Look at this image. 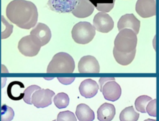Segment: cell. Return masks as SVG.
<instances>
[{"mask_svg":"<svg viewBox=\"0 0 159 121\" xmlns=\"http://www.w3.org/2000/svg\"><path fill=\"white\" fill-rule=\"evenodd\" d=\"M30 36L42 47L50 41L52 33L50 28L46 24L39 22L30 31Z\"/></svg>","mask_w":159,"mask_h":121,"instance_id":"obj_9","label":"cell"},{"mask_svg":"<svg viewBox=\"0 0 159 121\" xmlns=\"http://www.w3.org/2000/svg\"><path fill=\"white\" fill-rule=\"evenodd\" d=\"M93 26L95 30L107 33L114 27V21L107 13L99 12L97 13L93 19Z\"/></svg>","mask_w":159,"mask_h":121,"instance_id":"obj_8","label":"cell"},{"mask_svg":"<svg viewBox=\"0 0 159 121\" xmlns=\"http://www.w3.org/2000/svg\"><path fill=\"white\" fill-rule=\"evenodd\" d=\"M24 85L22 82L14 80L10 82L7 88L8 97L13 100H19L24 95Z\"/></svg>","mask_w":159,"mask_h":121,"instance_id":"obj_16","label":"cell"},{"mask_svg":"<svg viewBox=\"0 0 159 121\" xmlns=\"http://www.w3.org/2000/svg\"><path fill=\"white\" fill-rule=\"evenodd\" d=\"M41 88L37 85H30L28 87H27L24 90V95L23 97L24 101L27 104H30V105L32 104V101H31V97H32L33 93L35 91L39 90Z\"/></svg>","mask_w":159,"mask_h":121,"instance_id":"obj_25","label":"cell"},{"mask_svg":"<svg viewBox=\"0 0 159 121\" xmlns=\"http://www.w3.org/2000/svg\"><path fill=\"white\" fill-rule=\"evenodd\" d=\"M75 67L73 57L66 52L56 54L48 64L47 73H72Z\"/></svg>","mask_w":159,"mask_h":121,"instance_id":"obj_2","label":"cell"},{"mask_svg":"<svg viewBox=\"0 0 159 121\" xmlns=\"http://www.w3.org/2000/svg\"><path fill=\"white\" fill-rule=\"evenodd\" d=\"M78 70L80 73H99V62L94 56H83L78 62Z\"/></svg>","mask_w":159,"mask_h":121,"instance_id":"obj_12","label":"cell"},{"mask_svg":"<svg viewBox=\"0 0 159 121\" xmlns=\"http://www.w3.org/2000/svg\"><path fill=\"white\" fill-rule=\"evenodd\" d=\"M137 34L130 29L119 31L114 40V48L122 53H129L136 49Z\"/></svg>","mask_w":159,"mask_h":121,"instance_id":"obj_3","label":"cell"},{"mask_svg":"<svg viewBox=\"0 0 159 121\" xmlns=\"http://www.w3.org/2000/svg\"><path fill=\"white\" fill-rule=\"evenodd\" d=\"M140 26V21L134 14H126L122 16L117 22V28L119 31L124 29H130L136 34L139 32Z\"/></svg>","mask_w":159,"mask_h":121,"instance_id":"obj_13","label":"cell"},{"mask_svg":"<svg viewBox=\"0 0 159 121\" xmlns=\"http://www.w3.org/2000/svg\"><path fill=\"white\" fill-rule=\"evenodd\" d=\"M1 21L2 24L4 25L6 27L5 30L2 31L1 32V38L2 39H6L8 37L10 36V35L12 32V29H13V26L10 24L4 17L3 16H1Z\"/></svg>","mask_w":159,"mask_h":121,"instance_id":"obj_27","label":"cell"},{"mask_svg":"<svg viewBox=\"0 0 159 121\" xmlns=\"http://www.w3.org/2000/svg\"><path fill=\"white\" fill-rule=\"evenodd\" d=\"M136 53V49L129 53H122L113 49L114 57L117 63L122 65H127L130 64L134 60Z\"/></svg>","mask_w":159,"mask_h":121,"instance_id":"obj_19","label":"cell"},{"mask_svg":"<svg viewBox=\"0 0 159 121\" xmlns=\"http://www.w3.org/2000/svg\"><path fill=\"white\" fill-rule=\"evenodd\" d=\"M144 121H156V120H153V119H147L145 120Z\"/></svg>","mask_w":159,"mask_h":121,"instance_id":"obj_30","label":"cell"},{"mask_svg":"<svg viewBox=\"0 0 159 121\" xmlns=\"http://www.w3.org/2000/svg\"><path fill=\"white\" fill-rule=\"evenodd\" d=\"M52 121H57V120H52Z\"/></svg>","mask_w":159,"mask_h":121,"instance_id":"obj_31","label":"cell"},{"mask_svg":"<svg viewBox=\"0 0 159 121\" xmlns=\"http://www.w3.org/2000/svg\"><path fill=\"white\" fill-rule=\"evenodd\" d=\"M53 102L55 104V105L58 108V109H63L66 108L70 102L69 97L68 95L64 93V92H60L57 94L53 99Z\"/></svg>","mask_w":159,"mask_h":121,"instance_id":"obj_22","label":"cell"},{"mask_svg":"<svg viewBox=\"0 0 159 121\" xmlns=\"http://www.w3.org/2000/svg\"><path fill=\"white\" fill-rule=\"evenodd\" d=\"M7 18L20 28L30 29L34 27L38 19L36 6L26 0H13L6 9Z\"/></svg>","mask_w":159,"mask_h":121,"instance_id":"obj_1","label":"cell"},{"mask_svg":"<svg viewBox=\"0 0 159 121\" xmlns=\"http://www.w3.org/2000/svg\"><path fill=\"white\" fill-rule=\"evenodd\" d=\"M78 1V0H48L47 5L53 11L67 13L75 9Z\"/></svg>","mask_w":159,"mask_h":121,"instance_id":"obj_11","label":"cell"},{"mask_svg":"<svg viewBox=\"0 0 159 121\" xmlns=\"http://www.w3.org/2000/svg\"><path fill=\"white\" fill-rule=\"evenodd\" d=\"M76 115L80 121H93L94 119L93 110L85 104H80L77 105Z\"/></svg>","mask_w":159,"mask_h":121,"instance_id":"obj_18","label":"cell"},{"mask_svg":"<svg viewBox=\"0 0 159 121\" xmlns=\"http://www.w3.org/2000/svg\"><path fill=\"white\" fill-rule=\"evenodd\" d=\"M99 89L97 82L91 79H87L81 82L79 87V90L82 96L85 98H91L96 95Z\"/></svg>","mask_w":159,"mask_h":121,"instance_id":"obj_15","label":"cell"},{"mask_svg":"<svg viewBox=\"0 0 159 121\" xmlns=\"http://www.w3.org/2000/svg\"><path fill=\"white\" fill-rule=\"evenodd\" d=\"M14 117V112L13 109L4 104L1 107V121H11Z\"/></svg>","mask_w":159,"mask_h":121,"instance_id":"obj_24","label":"cell"},{"mask_svg":"<svg viewBox=\"0 0 159 121\" xmlns=\"http://www.w3.org/2000/svg\"><path fill=\"white\" fill-rule=\"evenodd\" d=\"M158 5H159V1H158Z\"/></svg>","mask_w":159,"mask_h":121,"instance_id":"obj_32","label":"cell"},{"mask_svg":"<svg viewBox=\"0 0 159 121\" xmlns=\"http://www.w3.org/2000/svg\"><path fill=\"white\" fill-rule=\"evenodd\" d=\"M76 118L71 111L66 110L60 112L57 115V121H76Z\"/></svg>","mask_w":159,"mask_h":121,"instance_id":"obj_26","label":"cell"},{"mask_svg":"<svg viewBox=\"0 0 159 121\" xmlns=\"http://www.w3.org/2000/svg\"><path fill=\"white\" fill-rule=\"evenodd\" d=\"M94 9V6L88 0H78L71 12L76 17L84 18L91 15Z\"/></svg>","mask_w":159,"mask_h":121,"instance_id":"obj_14","label":"cell"},{"mask_svg":"<svg viewBox=\"0 0 159 121\" xmlns=\"http://www.w3.org/2000/svg\"><path fill=\"white\" fill-rule=\"evenodd\" d=\"M41 46L37 43L32 36L23 37L18 43V49L24 56L34 57L37 55Z\"/></svg>","mask_w":159,"mask_h":121,"instance_id":"obj_6","label":"cell"},{"mask_svg":"<svg viewBox=\"0 0 159 121\" xmlns=\"http://www.w3.org/2000/svg\"><path fill=\"white\" fill-rule=\"evenodd\" d=\"M96 31L94 26L86 21L76 24L71 31V36L74 41L80 44H86L94 38Z\"/></svg>","mask_w":159,"mask_h":121,"instance_id":"obj_4","label":"cell"},{"mask_svg":"<svg viewBox=\"0 0 159 121\" xmlns=\"http://www.w3.org/2000/svg\"><path fill=\"white\" fill-rule=\"evenodd\" d=\"M58 80L62 84H69L71 82H72L74 80L75 78H61V77H58Z\"/></svg>","mask_w":159,"mask_h":121,"instance_id":"obj_29","label":"cell"},{"mask_svg":"<svg viewBox=\"0 0 159 121\" xmlns=\"http://www.w3.org/2000/svg\"><path fill=\"white\" fill-rule=\"evenodd\" d=\"M152 98L148 95H143L137 97L135 101V106L137 110L142 112H146V107L148 103L152 100Z\"/></svg>","mask_w":159,"mask_h":121,"instance_id":"obj_23","label":"cell"},{"mask_svg":"<svg viewBox=\"0 0 159 121\" xmlns=\"http://www.w3.org/2000/svg\"><path fill=\"white\" fill-rule=\"evenodd\" d=\"M139 114L135 111L133 106L125 108L119 115L120 121H137Z\"/></svg>","mask_w":159,"mask_h":121,"instance_id":"obj_21","label":"cell"},{"mask_svg":"<svg viewBox=\"0 0 159 121\" xmlns=\"http://www.w3.org/2000/svg\"><path fill=\"white\" fill-rule=\"evenodd\" d=\"M115 114V107L109 103H104L97 110L98 119L99 121H111Z\"/></svg>","mask_w":159,"mask_h":121,"instance_id":"obj_17","label":"cell"},{"mask_svg":"<svg viewBox=\"0 0 159 121\" xmlns=\"http://www.w3.org/2000/svg\"><path fill=\"white\" fill-rule=\"evenodd\" d=\"M146 112L152 117L157 116V100L153 99L150 100L146 107Z\"/></svg>","mask_w":159,"mask_h":121,"instance_id":"obj_28","label":"cell"},{"mask_svg":"<svg viewBox=\"0 0 159 121\" xmlns=\"http://www.w3.org/2000/svg\"><path fill=\"white\" fill-rule=\"evenodd\" d=\"M135 11L142 17H152L156 14V0H137Z\"/></svg>","mask_w":159,"mask_h":121,"instance_id":"obj_10","label":"cell"},{"mask_svg":"<svg viewBox=\"0 0 159 121\" xmlns=\"http://www.w3.org/2000/svg\"><path fill=\"white\" fill-rule=\"evenodd\" d=\"M97 10L102 12H108L114 7L116 0H88Z\"/></svg>","mask_w":159,"mask_h":121,"instance_id":"obj_20","label":"cell"},{"mask_svg":"<svg viewBox=\"0 0 159 121\" xmlns=\"http://www.w3.org/2000/svg\"><path fill=\"white\" fill-rule=\"evenodd\" d=\"M101 91L105 99L114 102L121 95V88L113 77H101L99 79Z\"/></svg>","mask_w":159,"mask_h":121,"instance_id":"obj_5","label":"cell"},{"mask_svg":"<svg viewBox=\"0 0 159 121\" xmlns=\"http://www.w3.org/2000/svg\"><path fill=\"white\" fill-rule=\"evenodd\" d=\"M55 92L49 89H40L35 91L32 97V104L37 108H45L52 104Z\"/></svg>","mask_w":159,"mask_h":121,"instance_id":"obj_7","label":"cell"}]
</instances>
